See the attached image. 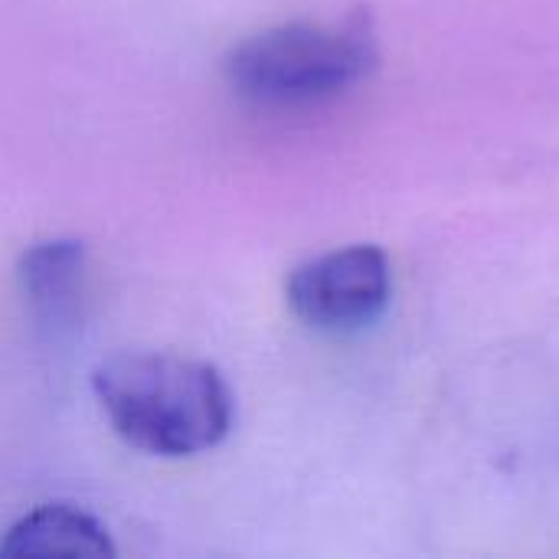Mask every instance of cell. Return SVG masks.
Instances as JSON below:
<instances>
[{
	"label": "cell",
	"instance_id": "cell-5",
	"mask_svg": "<svg viewBox=\"0 0 559 559\" xmlns=\"http://www.w3.org/2000/svg\"><path fill=\"white\" fill-rule=\"evenodd\" d=\"M0 557H115V544L108 531L82 508L43 504L3 534Z\"/></svg>",
	"mask_w": 559,
	"mask_h": 559
},
{
	"label": "cell",
	"instance_id": "cell-1",
	"mask_svg": "<svg viewBox=\"0 0 559 559\" xmlns=\"http://www.w3.org/2000/svg\"><path fill=\"white\" fill-rule=\"evenodd\" d=\"M92 393L111 429L151 455H200L233 429L229 383L203 360L144 350L115 354L92 370Z\"/></svg>",
	"mask_w": 559,
	"mask_h": 559
},
{
	"label": "cell",
	"instance_id": "cell-3",
	"mask_svg": "<svg viewBox=\"0 0 559 559\" xmlns=\"http://www.w3.org/2000/svg\"><path fill=\"white\" fill-rule=\"evenodd\" d=\"M292 311L318 331H354L383 314L393 295L380 246H344L298 265L285 285Z\"/></svg>",
	"mask_w": 559,
	"mask_h": 559
},
{
	"label": "cell",
	"instance_id": "cell-4",
	"mask_svg": "<svg viewBox=\"0 0 559 559\" xmlns=\"http://www.w3.org/2000/svg\"><path fill=\"white\" fill-rule=\"evenodd\" d=\"M85 269H88L85 242L46 239V242H33L20 255L16 278L29 308L46 324H62L72 321L79 311L85 292Z\"/></svg>",
	"mask_w": 559,
	"mask_h": 559
},
{
	"label": "cell",
	"instance_id": "cell-2",
	"mask_svg": "<svg viewBox=\"0 0 559 559\" xmlns=\"http://www.w3.org/2000/svg\"><path fill=\"white\" fill-rule=\"evenodd\" d=\"M377 66L364 16L341 23H285L242 39L223 62L229 85L255 105H311L367 79Z\"/></svg>",
	"mask_w": 559,
	"mask_h": 559
}]
</instances>
